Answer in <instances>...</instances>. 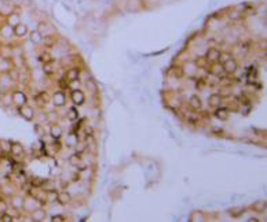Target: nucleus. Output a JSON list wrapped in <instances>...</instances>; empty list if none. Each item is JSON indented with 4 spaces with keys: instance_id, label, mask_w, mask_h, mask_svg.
<instances>
[{
    "instance_id": "nucleus-1",
    "label": "nucleus",
    "mask_w": 267,
    "mask_h": 222,
    "mask_svg": "<svg viewBox=\"0 0 267 222\" xmlns=\"http://www.w3.org/2000/svg\"><path fill=\"white\" fill-rule=\"evenodd\" d=\"M237 67H238V64L234 59L229 58L227 61L223 62V70H225L227 74H233L235 70H237Z\"/></svg>"
},
{
    "instance_id": "nucleus-2",
    "label": "nucleus",
    "mask_w": 267,
    "mask_h": 222,
    "mask_svg": "<svg viewBox=\"0 0 267 222\" xmlns=\"http://www.w3.org/2000/svg\"><path fill=\"white\" fill-rule=\"evenodd\" d=\"M70 97H72L73 103H75L76 106H80V104H83V103H84V99H85L84 93H83L80 89H73L72 96H70Z\"/></svg>"
},
{
    "instance_id": "nucleus-3",
    "label": "nucleus",
    "mask_w": 267,
    "mask_h": 222,
    "mask_svg": "<svg viewBox=\"0 0 267 222\" xmlns=\"http://www.w3.org/2000/svg\"><path fill=\"white\" fill-rule=\"evenodd\" d=\"M13 100H14V103L17 104L18 107H21V106H23V104H26V96H25V93L23 92H21V90H17V92H14V95H13Z\"/></svg>"
},
{
    "instance_id": "nucleus-4",
    "label": "nucleus",
    "mask_w": 267,
    "mask_h": 222,
    "mask_svg": "<svg viewBox=\"0 0 267 222\" xmlns=\"http://www.w3.org/2000/svg\"><path fill=\"white\" fill-rule=\"evenodd\" d=\"M20 114L26 119V121H32L33 115H35V114H33V110L30 108L29 106H26V104H23V106L20 107Z\"/></svg>"
},
{
    "instance_id": "nucleus-5",
    "label": "nucleus",
    "mask_w": 267,
    "mask_h": 222,
    "mask_svg": "<svg viewBox=\"0 0 267 222\" xmlns=\"http://www.w3.org/2000/svg\"><path fill=\"white\" fill-rule=\"evenodd\" d=\"M52 103L55 104V106L61 107L66 103V95L63 92H55L54 96H52Z\"/></svg>"
},
{
    "instance_id": "nucleus-6",
    "label": "nucleus",
    "mask_w": 267,
    "mask_h": 222,
    "mask_svg": "<svg viewBox=\"0 0 267 222\" xmlns=\"http://www.w3.org/2000/svg\"><path fill=\"white\" fill-rule=\"evenodd\" d=\"M216 111H215V115H216V118L219 119V121H227V118H229V110L227 108H225V107H216Z\"/></svg>"
},
{
    "instance_id": "nucleus-7",
    "label": "nucleus",
    "mask_w": 267,
    "mask_h": 222,
    "mask_svg": "<svg viewBox=\"0 0 267 222\" xmlns=\"http://www.w3.org/2000/svg\"><path fill=\"white\" fill-rule=\"evenodd\" d=\"M219 56H220V51L216 48H209L208 52H207V59L209 62H218Z\"/></svg>"
},
{
    "instance_id": "nucleus-8",
    "label": "nucleus",
    "mask_w": 267,
    "mask_h": 222,
    "mask_svg": "<svg viewBox=\"0 0 267 222\" xmlns=\"http://www.w3.org/2000/svg\"><path fill=\"white\" fill-rule=\"evenodd\" d=\"M14 33H15L17 36H20V37H23V36H26V33H28V26L25 25V23H17L15 26H14Z\"/></svg>"
},
{
    "instance_id": "nucleus-9",
    "label": "nucleus",
    "mask_w": 267,
    "mask_h": 222,
    "mask_svg": "<svg viewBox=\"0 0 267 222\" xmlns=\"http://www.w3.org/2000/svg\"><path fill=\"white\" fill-rule=\"evenodd\" d=\"M208 103H209V106L211 107H219L220 106V103H222V96L220 95H218V93H213V95H211L209 96V99H208Z\"/></svg>"
},
{
    "instance_id": "nucleus-10",
    "label": "nucleus",
    "mask_w": 267,
    "mask_h": 222,
    "mask_svg": "<svg viewBox=\"0 0 267 222\" xmlns=\"http://www.w3.org/2000/svg\"><path fill=\"white\" fill-rule=\"evenodd\" d=\"M66 143H68L69 147H75V145H77V144H78V137H77V135H76L75 132L69 133V135H68V138H66Z\"/></svg>"
},
{
    "instance_id": "nucleus-11",
    "label": "nucleus",
    "mask_w": 267,
    "mask_h": 222,
    "mask_svg": "<svg viewBox=\"0 0 267 222\" xmlns=\"http://www.w3.org/2000/svg\"><path fill=\"white\" fill-rule=\"evenodd\" d=\"M190 106L194 110H200L202 107V102L198 96H192L190 97Z\"/></svg>"
},
{
    "instance_id": "nucleus-12",
    "label": "nucleus",
    "mask_w": 267,
    "mask_h": 222,
    "mask_svg": "<svg viewBox=\"0 0 267 222\" xmlns=\"http://www.w3.org/2000/svg\"><path fill=\"white\" fill-rule=\"evenodd\" d=\"M30 40H32V43H35V44H39V43H41V40H43L41 33L37 32V30H33V32L30 33Z\"/></svg>"
},
{
    "instance_id": "nucleus-13",
    "label": "nucleus",
    "mask_w": 267,
    "mask_h": 222,
    "mask_svg": "<svg viewBox=\"0 0 267 222\" xmlns=\"http://www.w3.org/2000/svg\"><path fill=\"white\" fill-rule=\"evenodd\" d=\"M66 78L69 81H73V80H78V70L76 67L70 69V70L66 73Z\"/></svg>"
},
{
    "instance_id": "nucleus-14",
    "label": "nucleus",
    "mask_w": 267,
    "mask_h": 222,
    "mask_svg": "<svg viewBox=\"0 0 267 222\" xmlns=\"http://www.w3.org/2000/svg\"><path fill=\"white\" fill-rule=\"evenodd\" d=\"M66 117H68L69 121H76V119L78 118V111L76 107H72V108H69L68 114H66Z\"/></svg>"
},
{
    "instance_id": "nucleus-15",
    "label": "nucleus",
    "mask_w": 267,
    "mask_h": 222,
    "mask_svg": "<svg viewBox=\"0 0 267 222\" xmlns=\"http://www.w3.org/2000/svg\"><path fill=\"white\" fill-rule=\"evenodd\" d=\"M11 152H13L14 155H22V152H23V148H22V145L21 144H18V143H13L11 144Z\"/></svg>"
},
{
    "instance_id": "nucleus-16",
    "label": "nucleus",
    "mask_w": 267,
    "mask_h": 222,
    "mask_svg": "<svg viewBox=\"0 0 267 222\" xmlns=\"http://www.w3.org/2000/svg\"><path fill=\"white\" fill-rule=\"evenodd\" d=\"M57 200H59L62 204H68V203L70 202V195H69L68 192L58 193V199H57Z\"/></svg>"
},
{
    "instance_id": "nucleus-17",
    "label": "nucleus",
    "mask_w": 267,
    "mask_h": 222,
    "mask_svg": "<svg viewBox=\"0 0 267 222\" xmlns=\"http://www.w3.org/2000/svg\"><path fill=\"white\" fill-rule=\"evenodd\" d=\"M51 136L54 138H59L62 136V129H61V126H58V125H54L51 128Z\"/></svg>"
},
{
    "instance_id": "nucleus-18",
    "label": "nucleus",
    "mask_w": 267,
    "mask_h": 222,
    "mask_svg": "<svg viewBox=\"0 0 267 222\" xmlns=\"http://www.w3.org/2000/svg\"><path fill=\"white\" fill-rule=\"evenodd\" d=\"M8 23L13 26H15L17 23H20V18H18V15L17 14H13V15H10V18H8Z\"/></svg>"
},
{
    "instance_id": "nucleus-19",
    "label": "nucleus",
    "mask_w": 267,
    "mask_h": 222,
    "mask_svg": "<svg viewBox=\"0 0 267 222\" xmlns=\"http://www.w3.org/2000/svg\"><path fill=\"white\" fill-rule=\"evenodd\" d=\"M33 217H35V221H40L44 217V212H43V210H37V211H35Z\"/></svg>"
},
{
    "instance_id": "nucleus-20",
    "label": "nucleus",
    "mask_w": 267,
    "mask_h": 222,
    "mask_svg": "<svg viewBox=\"0 0 267 222\" xmlns=\"http://www.w3.org/2000/svg\"><path fill=\"white\" fill-rule=\"evenodd\" d=\"M47 195H48L50 200H57L58 199V192H57V191H50V192H47Z\"/></svg>"
},
{
    "instance_id": "nucleus-21",
    "label": "nucleus",
    "mask_w": 267,
    "mask_h": 222,
    "mask_svg": "<svg viewBox=\"0 0 267 222\" xmlns=\"http://www.w3.org/2000/svg\"><path fill=\"white\" fill-rule=\"evenodd\" d=\"M43 70H44V73H46V74H52V73H54V67H51L50 64L43 66Z\"/></svg>"
},
{
    "instance_id": "nucleus-22",
    "label": "nucleus",
    "mask_w": 267,
    "mask_h": 222,
    "mask_svg": "<svg viewBox=\"0 0 267 222\" xmlns=\"http://www.w3.org/2000/svg\"><path fill=\"white\" fill-rule=\"evenodd\" d=\"M0 221H3V222H10V221H13V217L8 215V214H3V215L0 217Z\"/></svg>"
},
{
    "instance_id": "nucleus-23",
    "label": "nucleus",
    "mask_w": 267,
    "mask_h": 222,
    "mask_svg": "<svg viewBox=\"0 0 267 222\" xmlns=\"http://www.w3.org/2000/svg\"><path fill=\"white\" fill-rule=\"evenodd\" d=\"M51 221H54V222H62V221H65V217L63 215H54L51 218Z\"/></svg>"
},
{
    "instance_id": "nucleus-24",
    "label": "nucleus",
    "mask_w": 267,
    "mask_h": 222,
    "mask_svg": "<svg viewBox=\"0 0 267 222\" xmlns=\"http://www.w3.org/2000/svg\"><path fill=\"white\" fill-rule=\"evenodd\" d=\"M88 87H90V89H91L92 92H94V90L97 89V87H95V84L92 82V81H88Z\"/></svg>"
},
{
    "instance_id": "nucleus-25",
    "label": "nucleus",
    "mask_w": 267,
    "mask_h": 222,
    "mask_svg": "<svg viewBox=\"0 0 267 222\" xmlns=\"http://www.w3.org/2000/svg\"><path fill=\"white\" fill-rule=\"evenodd\" d=\"M14 204H15L17 207L22 206V200H21V202H20V199H18V197H15V199H14Z\"/></svg>"
},
{
    "instance_id": "nucleus-26",
    "label": "nucleus",
    "mask_w": 267,
    "mask_h": 222,
    "mask_svg": "<svg viewBox=\"0 0 267 222\" xmlns=\"http://www.w3.org/2000/svg\"><path fill=\"white\" fill-rule=\"evenodd\" d=\"M77 87H78V80H73L72 81V88L73 89H77Z\"/></svg>"
}]
</instances>
